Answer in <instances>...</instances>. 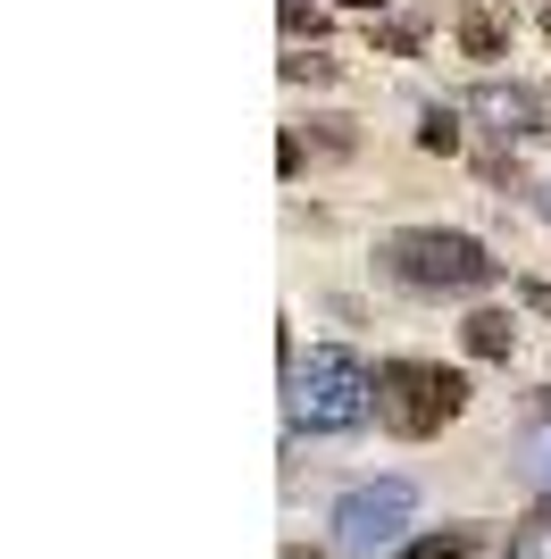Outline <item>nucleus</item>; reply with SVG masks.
<instances>
[{"label":"nucleus","mask_w":551,"mask_h":559,"mask_svg":"<svg viewBox=\"0 0 551 559\" xmlns=\"http://www.w3.org/2000/svg\"><path fill=\"white\" fill-rule=\"evenodd\" d=\"M335 9H367V17H376V9H392V0H335Z\"/></svg>","instance_id":"14"},{"label":"nucleus","mask_w":551,"mask_h":559,"mask_svg":"<svg viewBox=\"0 0 551 559\" xmlns=\"http://www.w3.org/2000/svg\"><path fill=\"white\" fill-rule=\"evenodd\" d=\"M392 559H477V526H435L418 543H392Z\"/></svg>","instance_id":"8"},{"label":"nucleus","mask_w":551,"mask_h":559,"mask_svg":"<svg viewBox=\"0 0 551 559\" xmlns=\"http://www.w3.org/2000/svg\"><path fill=\"white\" fill-rule=\"evenodd\" d=\"M459 343L477 350V359H509V350H518V318H509V309H468Z\"/></svg>","instance_id":"7"},{"label":"nucleus","mask_w":551,"mask_h":559,"mask_svg":"<svg viewBox=\"0 0 551 559\" xmlns=\"http://www.w3.org/2000/svg\"><path fill=\"white\" fill-rule=\"evenodd\" d=\"M376 267L392 284H410V293H484V284L502 276V259L459 226H392L376 242Z\"/></svg>","instance_id":"1"},{"label":"nucleus","mask_w":551,"mask_h":559,"mask_svg":"<svg viewBox=\"0 0 551 559\" xmlns=\"http://www.w3.org/2000/svg\"><path fill=\"white\" fill-rule=\"evenodd\" d=\"M527 476L551 492V435H535V451H527Z\"/></svg>","instance_id":"13"},{"label":"nucleus","mask_w":551,"mask_h":559,"mask_svg":"<svg viewBox=\"0 0 551 559\" xmlns=\"http://www.w3.org/2000/svg\"><path fill=\"white\" fill-rule=\"evenodd\" d=\"M468 109H477L502 142L543 134V93H527V84H477V93H468Z\"/></svg>","instance_id":"5"},{"label":"nucleus","mask_w":551,"mask_h":559,"mask_svg":"<svg viewBox=\"0 0 551 559\" xmlns=\"http://www.w3.org/2000/svg\"><path fill=\"white\" fill-rule=\"evenodd\" d=\"M301 151H318V159H351V151H360V134H351V117H309V126H301Z\"/></svg>","instance_id":"9"},{"label":"nucleus","mask_w":551,"mask_h":559,"mask_svg":"<svg viewBox=\"0 0 551 559\" xmlns=\"http://www.w3.org/2000/svg\"><path fill=\"white\" fill-rule=\"evenodd\" d=\"M284 409H293L301 435H351V426H367V409H376V376L360 368V350L318 343L309 359H293Z\"/></svg>","instance_id":"2"},{"label":"nucleus","mask_w":551,"mask_h":559,"mask_svg":"<svg viewBox=\"0 0 551 559\" xmlns=\"http://www.w3.org/2000/svg\"><path fill=\"white\" fill-rule=\"evenodd\" d=\"M376 43H385V50H418V43H426V17H392Z\"/></svg>","instance_id":"12"},{"label":"nucleus","mask_w":551,"mask_h":559,"mask_svg":"<svg viewBox=\"0 0 551 559\" xmlns=\"http://www.w3.org/2000/svg\"><path fill=\"white\" fill-rule=\"evenodd\" d=\"M284 559H309V551H284Z\"/></svg>","instance_id":"17"},{"label":"nucleus","mask_w":551,"mask_h":559,"mask_svg":"<svg viewBox=\"0 0 551 559\" xmlns=\"http://www.w3.org/2000/svg\"><path fill=\"white\" fill-rule=\"evenodd\" d=\"M452 34H459V50H468V59H502V50H509V17H502V9H484V0H468V9H459Z\"/></svg>","instance_id":"6"},{"label":"nucleus","mask_w":551,"mask_h":559,"mask_svg":"<svg viewBox=\"0 0 551 559\" xmlns=\"http://www.w3.org/2000/svg\"><path fill=\"white\" fill-rule=\"evenodd\" d=\"M543 217H551V185H543Z\"/></svg>","instance_id":"16"},{"label":"nucleus","mask_w":551,"mask_h":559,"mask_svg":"<svg viewBox=\"0 0 551 559\" xmlns=\"http://www.w3.org/2000/svg\"><path fill=\"white\" fill-rule=\"evenodd\" d=\"M284 75H293V84H326L335 59H326V50H284Z\"/></svg>","instance_id":"11"},{"label":"nucleus","mask_w":551,"mask_h":559,"mask_svg":"<svg viewBox=\"0 0 551 559\" xmlns=\"http://www.w3.org/2000/svg\"><path fill=\"white\" fill-rule=\"evenodd\" d=\"M468 409V376L443 368V359H385L376 368V426L401 435V443H426Z\"/></svg>","instance_id":"3"},{"label":"nucleus","mask_w":551,"mask_h":559,"mask_svg":"<svg viewBox=\"0 0 551 559\" xmlns=\"http://www.w3.org/2000/svg\"><path fill=\"white\" fill-rule=\"evenodd\" d=\"M418 142L452 159V151H459V109H426V117H418Z\"/></svg>","instance_id":"10"},{"label":"nucleus","mask_w":551,"mask_h":559,"mask_svg":"<svg viewBox=\"0 0 551 559\" xmlns=\"http://www.w3.org/2000/svg\"><path fill=\"white\" fill-rule=\"evenodd\" d=\"M418 510V485L410 476H376V485H351L343 501H335V551L351 559H376L401 543V526H410Z\"/></svg>","instance_id":"4"},{"label":"nucleus","mask_w":551,"mask_h":559,"mask_svg":"<svg viewBox=\"0 0 551 559\" xmlns=\"http://www.w3.org/2000/svg\"><path fill=\"white\" fill-rule=\"evenodd\" d=\"M543 43H551V9H543Z\"/></svg>","instance_id":"15"}]
</instances>
